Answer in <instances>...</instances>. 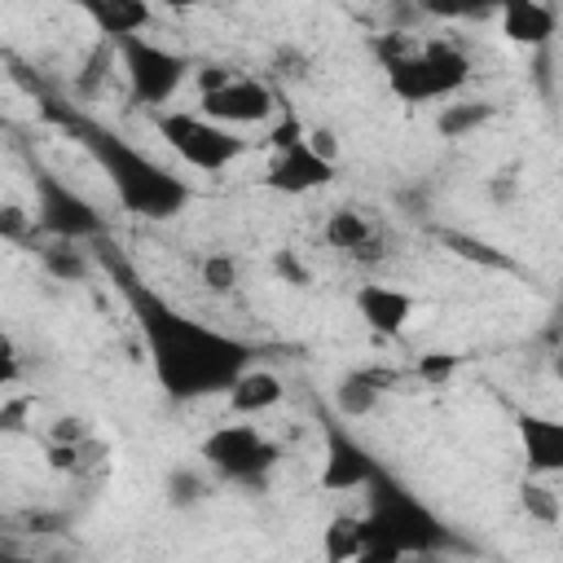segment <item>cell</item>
I'll list each match as a JSON object with an SVG mask.
<instances>
[{"label":"cell","mask_w":563,"mask_h":563,"mask_svg":"<svg viewBox=\"0 0 563 563\" xmlns=\"http://www.w3.org/2000/svg\"><path fill=\"white\" fill-rule=\"evenodd\" d=\"M369 532H365V515H334L321 528V559L325 563H356V554L365 550Z\"/></svg>","instance_id":"cell-21"},{"label":"cell","mask_w":563,"mask_h":563,"mask_svg":"<svg viewBox=\"0 0 563 563\" xmlns=\"http://www.w3.org/2000/svg\"><path fill=\"white\" fill-rule=\"evenodd\" d=\"M84 440H92L84 418H57L53 431H48V444H84Z\"/></svg>","instance_id":"cell-29"},{"label":"cell","mask_w":563,"mask_h":563,"mask_svg":"<svg viewBox=\"0 0 563 563\" xmlns=\"http://www.w3.org/2000/svg\"><path fill=\"white\" fill-rule=\"evenodd\" d=\"M352 308L361 317V325L378 339H400L418 312V299L405 290V286H391V282H361L352 290Z\"/></svg>","instance_id":"cell-12"},{"label":"cell","mask_w":563,"mask_h":563,"mask_svg":"<svg viewBox=\"0 0 563 563\" xmlns=\"http://www.w3.org/2000/svg\"><path fill=\"white\" fill-rule=\"evenodd\" d=\"M493 114H497V106L493 101H484V97H453V101H444L440 106V114H435V132L444 136V141H462V136H471V132H479L484 123H493Z\"/></svg>","instance_id":"cell-20"},{"label":"cell","mask_w":563,"mask_h":563,"mask_svg":"<svg viewBox=\"0 0 563 563\" xmlns=\"http://www.w3.org/2000/svg\"><path fill=\"white\" fill-rule=\"evenodd\" d=\"M40 264H44V273L57 277V282H84V277L92 273V260H88L84 246H75V242H44V246H40Z\"/></svg>","instance_id":"cell-22"},{"label":"cell","mask_w":563,"mask_h":563,"mask_svg":"<svg viewBox=\"0 0 563 563\" xmlns=\"http://www.w3.org/2000/svg\"><path fill=\"white\" fill-rule=\"evenodd\" d=\"M383 462L369 453L361 435H352V422L321 413V471L317 488L321 493H365L378 479Z\"/></svg>","instance_id":"cell-10"},{"label":"cell","mask_w":563,"mask_h":563,"mask_svg":"<svg viewBox=\"0 0 563 563\" xmlns=\"http://www.w3.org/2000/svg\"><path fill=\"white\" fill-rule=\"evenodd\" d=\"M374 53L383 62L387 92L405 106H431V101H453L471 84V57L453 40H409L391 31L387 40H374Z\"/></svg>","instance_id":"cell-3"},{"label":"cell","mask_w":563,"mask_h":563,"mask_svg":"<svg viewBox=\"0 0 563 563\" xmlns=\"http://www.w3.org/2000/svg\"><path fill=\"white\" fill-rule=\"evenodd\" d=\"M40 110H44L48 123H57L70 141H79L88 150V158L101 167L114 202L128 216H136V220H176L194 202V185L185 176H176L167 163H158L154 154H145L141 145H132L123 132L62 106L53 97H44Z\"/></svg>","instance_id":"cell-2"},{"label":"cell","mask_w":563,"mask_h":563,"mask_svg":"<svg viewBox=\"0 0 563 563\" xmlns=\"http://www.w3.org/2000/svg\"><path fill=\"white\" fill-rule=\"evenodd\" d=\"M202 286L216 290V295H229V290L238 286V260L224 255V251H211V255L202 260Z\"/></svg>","instance_id":"cell-26"},{"label":"cell","mask_w":563,"mask_h":563,"mask_svg":"<svg viewBox=\"0 0 563 563\" xmlns=\"http://www.w3.org/2000/svg\"><path fill=\"white\" fill-rule=\"evenodd\" d=\"M515 435L523 449V462L537 479L563 475V422L537 409H519L515 413Z\"/></svg>","instance_id":"cell-13"},{"label":"cell","mask_w":563,"mask_h":563,"mask_svg":"<svg viewBox=\"0 0 563 563\" xmlns=\"http://www.w3.org/2000/svg\"><path fill=\"white\" fill-rule=\"evenodd\" d=\"M325 246H334L339 255H347V260H361V264H374V260H383V233H378V224L365 216V211H356V207H334L330 216H325Z\"/></svg>","instance_id":"cell-15"},{"label":"cell","mask_w":563,"mask_h":563,"mask_svg":"<svg viewBox=\"0 0 563 563\" xmlns=\"http://www.w3.org/2000/svg\"><path fill=\"white\" fill-rule=\"evenodd\" d=\"M97 264L106 273V282L114 286V295L128 303L132 325L145 343L154 383L167 400L189 405V400H207V396H229V387L255 365V343L207 325L198 317H189L185 308H176L172 299H163L110 242H101Z\"/></svg>","instance_id":"cell-1"},{"label":"cell","mask_w":563,"mask_h":563,"mask_svg":"<svg viewBox=\"0 0 563 563\" xmlns=\"http://www.w3.org/2000/svg\"><path fill=\"white\" fill-rule=\"evenodd\" d=\"M26 523H31V532H57L66 519H62V515H44V510H35Z\"/></svg>","instance_id":"cell-33"},{"label":"cell","mask_w":563,"mask_h":563,"mask_svg":"<svg viewBox=\"0 0 563 563\" xmlns=\"http://www.w3.org/2000/svg\"><path fill=\"white\" fill-rule=\"evenodd\" d=\"M211 497V479L198 471V466H176L172 475H167V501L176 506V510H189V506H198V501H207Z\"/></svg>","instance_id":"cell-24"},{"label":"cell","mask_w":563,"mask_h":563,"mask_svg":"<svg viewBox=\"0 0 563 563\" xmlns=\"http://www.w3.org/2000/svg\"><path fill=\"white\" fill-rule=\"evenodd\" d=\"M273 110H277V92L255 75H233L229 84L198 92V114L220 128H255L273 119Z\"/></svg>","instance_id":"cell-11"},{"label":"cell","mask_w":563,"mask_h":563,"mask_svg":"<svg viewBox=\"0 0 563 563\" xmlns=\"http://www.w3.org/2000/svg\"><path fill=\"white\" fill-rule=\"evenodd\" d=\"M308 141H312V150H317L321 158L339 163V136H334L330 128H308Z\"/></svg>","instance_id":"cell-30"},{"label":"cell","mask_w":563,"mask_h":563,"mask_svg":"<svg viewBox=\"0 0 563 563\" xmlns=\"http://www.w3.org/2000/svg\"><path fill=\"white\" fill-rule=\"evenodd\" d=\"M31 409H35V400H31V396L9 391V396H4V405H0V431H9V435L26 431V413H31Z\"/></svg>","instance_id":"cell-27"},{"label":"cell","mask_w":563,"mask_h":563,"mask_svg":"<svg viewBox=\"0 0 563 563\" xmlns=\"http://www.w3.org/2000/svg\"><path fill=\"white\" fill-rule=\"evenodd\" d=\"M31 224L44 233V242H106V216L79 194L70 189L53 167L31 163Z\"/></svg>","instance_id":"cell-5"},{"label":"cell","mask_w":563,"mask_h":563,"mask_svg":"<svg viewBox=\"0 0 563 563\" xmlns=\"http://www.w3.org/2000/svg\"><path fill=\"white\" fill-rule=\"evenodd\" d=\"M545 356H550V374L563 383V339H559L554 347H545Z\"/></svg>","instance_id":"cell-34"},{"label":"cell","mask_w":563,"mask_h":563,"mask_svg":"<svg viewBox=\"0 0 563 563\" xmlns=\"http://www.w3.org/2000/svg\"><path fill=\"white\" fill-rule=\"evenodd\" d=\"M396 369H347L334 387H330V413L343 422H361L378 409L383 391L396 383Z\"/></svg>","instance_id":"cell-14"},{"label":"cell","mask_w":563,"mask_h":563,"mask_svg":"<svg viewBox=\"0 0 563 563\" xmlns=\"http://www.w3.org/2000/svg\"><path fill=\"white\" fill-rule=\"evenodd\" d=\"M0 233H4L9 242H26V238H35V224H26V211L9 202V207L0 211Z\"/></svg>","instance_id":"cell-28"},{"label":"cell","mask_w":563,"mask_h":563,"mask_svg":"<svg viewBox=\"0 0 563 563\" xmlns=\"http://www.w3.org/2000/svg\"><path fill=\"white\" fill-rule=\"evenodd\" d=\"M154 128H158V136L176 150V158H180L185 167L207 172V176L233 167V163L251 150L246 136H238L233 128H220V123L202 119L198 110H158V114H154Z\"/></svg>","instance_id":"cell-6"},{"label":"cell","mask_w":563,"mask_h":563,"mask_svg":"<svg viewBox=\"0 0 563 563\" xmlns=\"http://www.w3.org/2000/svg\"><path fill=\"white\" fill-rule=\"evenodd\" d=\"M493 18H497L501 40H510L519 48H545L559 31V13L541 0H506V4H497Z\"/></svg>","instance_id":"cell-16"},{"label":"cell","mask_w":563,"mask_h":563,"mask_svg":"<svg viewBox=\"0 0 563 563\" xmlns=\"http://www.w3.org/2000/svg\"><path fill=\"white\" fill-rule=\"evenodd\" d=\"M334 172L339 163L321 158L308 141V128L286 110L282 123L273 128V150H268V167H264V185L273 194H286V198H303L312 189H325L334 185Z\"/></svg>","instance_id":"cell-9"},{"label":"cell","mask_w":563,"mask_h":563,"mask_svg":"<svg viewBox=\"0 0 563 563\" xmlns=\"http://www.w3.org/2000/svg\"><path fill=\"white\" fill-rule=\"evenodd\" d=\"M114 57H119V70H123V79H128L132 101H136V106H150V110L167 106V101L185 88V79H189V70H194V62H189L185 53H176V48L150 40V35L119 40V44H114Z\"/></svg>","instance_id":"cell-7"},{"label":"cell","mask_w":563,"mask_h":563,"mask_svg":"<svg viewBox=\"0 0 563 563\" xmlns=\"http://www.w3.org/2000/svg\"><path fill=\"white\" fill-rule=\"evenodd\" d=\"M435 238L449 246V255H457V260H466V264H475V268H484V273H515V268H519L501 246L484 242L479 233H466V229H435Z\"/></svg>","instance_id":"cell-19"},{"label":"cell","mask_w":563,"mask_h":563,"mask_svg":"<svg viewBox=\"0 0 563 563\" xmlns=\"http://www.w3.org/2000/svg\"><path fill=\"white\" fill-rule=\"evenodd\" d=\"M79 13L92 22V31L106 44L145 35V26L154 22V9L145 0H79Z\"/></svg>","instance_id":"cell-17"},{"label":"cell","mask_w":563,"mask_h":563,"mask_svg":"<svg viewBox=\"0 0 563 563\" xmlns=\"http://www.w3.org/2000/svg\"><path fill=\"white\" fill-rule=\"evenodd\" d=\"M457 369H462V356H457V352H422L418 365H413V374H418L427 387H444Z\"/></svg>","instance_id":"cell-25"},{"label":"cell","mask_w":563,"mask_h":563,"mask_svg":"<svg viewBox=\"0 0 563 563\" xmlns=\"http://www.w3.org/2000/svg\"><path fill=\"white\" fill-rule=\"evenodd\" d=\"M356 563H405V554H396L391 545H378V541H365V550L356 554Z\"/></svg>","instance_id":"cell-31"},{"label":"cell","mask_w":563,"mask_h":563,"mask_svg":"<svg viewBox=\"0 0 563 563\" xmlns=\"http://www.w3.org/2000/svg\"><path fill=\"white\" fill-rule=\"evenodd\" d=\"M519 506H523V515L537 519L541 528H554V523L563 519V497H559L545 479H537V475L519 484Z\"/></svg>","instance_id":"cell-23"},{"label":"cell","mask_w":563,"mask_h":563,"mask_svg":"<svg viewBox=\"0 0 563 563\" xmlns=\"http://www.w3.org/2000/svg\"><path fill=\"white\" fill-rule=\"evenodd\" d=\"M282 396H286L282 378H277L273 369L251 365V369L229 387V409H233L238 418H260V413L277 409V405H282Z\"/></svg>","instance_id":"cell-18"},{"label":"cell","mask_w":563,"mask_h":563,"mask_svg":"<svg viewBox=\"0 0 563 563\" xmlns=\"http://www.w3.org/2000/svg\"><path fill=\"white\" fill-rule=\"evenodd\" d=\"M365 532H369V541L391 545L405 559L462 550V537L422 497H413V488H405L387 466L365 488Z\"/></svg>","instance_id":"cell-4"},{"label":"cell","mask_w":563,"mask_h":563,"mask_svg":"<svg viewBox=\"0 0 563 563\" xmlns=\"http://www.w3.org/2000/svg\"><path fill=\"white\" fill-rule=\"evenodd\" d=\"M198 457L211 475H220L229 484L260 488L273 475V466L282 462V449L255 422H224L198 444Z\"/></svg>","instance_id":"cell-8"},{"label":"cell","mask_w":563,"mask_h":563,"mask_svg":"<svg viewBox=\"0 0 563 563\" xmlns=\"http://www.w3.org/2000/svg\"><path fill=\"white\" fill-rule=\"evenodd\" d=\"M277 273H282V277H290V286H303V282H308V268H303L290 251H282V255H277Z\"/></svg>","instance_id":"cell-32"},{"label":"cell","mask_w":563,"mask_h":563,"mask_svg":"<svg viewBox=\"0 0 563 563\" xmlns=\"http://www.w3.org/2000/svg\"><path fill=\"white\" fill-rule=\"evenodd\" d=\"M0 563H40V559H26V554H13L9 550V554H0Z\"/></svg>","instance_id":"cell-35"}]
</instances>
